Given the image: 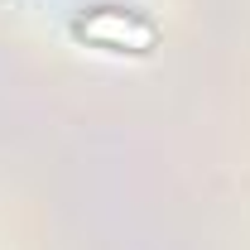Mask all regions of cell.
<instances>
[{
    "mask_svg": "<svg viewBox=\"0 0 250 250\" xmlns=\"http://www.w3.org/2000/svg\"><path fill=\"white\" fill-rule=\"evenodd\" d=\"M77 34H87L96 43H116V48H149L154 43V29L145 20H130V15H116V10H101L92 20H82Z\"/></svg>",
    "mask_w": 250,
    "mask_h": 250,
    "instance_id": "obj_1",
    "label": "cell"
}]
</instances>
